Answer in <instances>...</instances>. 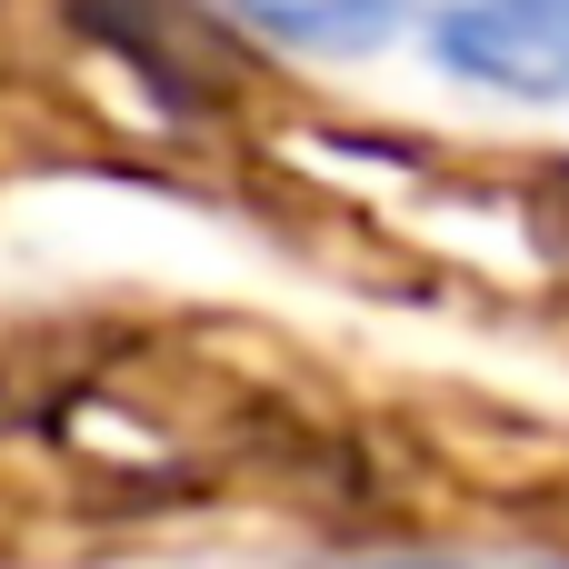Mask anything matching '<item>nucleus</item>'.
<instances>
[{
    "label": "nucleus",
    "instance_id": "nucleus-1",
    "mask_svg": "<svg viewBox=\"0 0 569 569\" xmlns=\"http://www.w3.org/2000/svg\"><path fill=\"white\" fill-rule=\"evenodd\" d=\"M440 70L510 90V100H560L569 90V0H450L430 20Z\"/></svg>",
    "mask_w": 569,
    "mask_h": 569
}]
</instances>
